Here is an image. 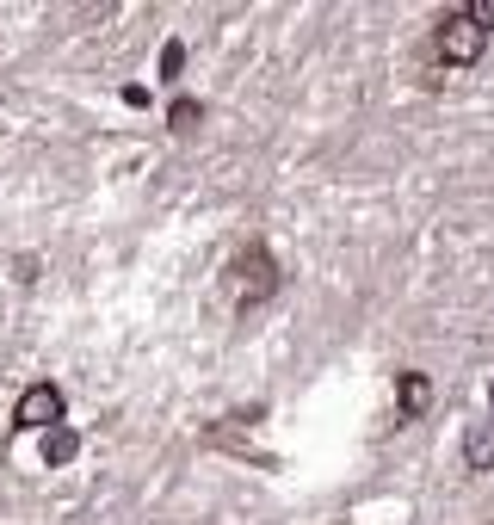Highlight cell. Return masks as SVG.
I'll use <instances>...</instances> for the list:
<instances>
[{
    "label": "cell",
    "mask_w": 494,
    "mask_h": 525,
    "mask_svg": "<svg viewBox=\"0 0 494 525\" xmlns=\"http://www.w3.org/2000/svg\"><path fill=\"white\" fill-rule=\"evenodd\" d=\"M433 408V377L427 371H396V427H414Z\"/></svg>",
    "instance_id": "obj_4"
},
{
    "label": "cell",
    "mask_w": 494,
    "mask_h": 525,
    "mask_svg": "<svg viewBox=\"0 0 494 525\" xmlns=\"http://www.w3.org/2000/svg\"><path fill=\"white\" fill-rule=\"evenodd\" d=\"M488 525H494V519H488Z\"/></svg>",
    "instance_id": "obj_12"
},
{
    "label": "cell",
    "mask_w": 494,
    "mask_h": 525,
    "mask_svg": "<svg viewBox=\"0 0 494 525\" xmlns=\"http://www.w3.org/2000/svg\"><path fill=\"white\" fill-rule=\"evenodd\" d=\"M488 408H494V383H488Z\"/></svg>",
    "instance_id": "obj_10"
},
{
    "label": "cell",
    "mask_w": 494,
    "mask_h": 525,
    "mask_svg": "<svg viewBox=\"0 0 494 525\" xmlns=\"http://www.w3.org/2000/svg\"><path fill=\"white\" fill-rule=\"evenodd\" d=\"M68 420V396H62V383H25V396L13 402V433H56Z\"/></svg>",
    "instance_id": "obj_3"
},
{
    "label": "cell",
    "mask_w": 494,
    "mask_h": 525,
    "mask_svg": "<svg viewBox=\"0 0 494 525\" xmlns=\"http://www.w3.org/2000/svg\"><path fill=\"white\" fill-rule=\"evenodd\" d=\"M75 451H81V433L56 427V433L44 439V464H50V470H62V464H75Z\"/></svg>",
    "instance_id": "obj_7"
},
{
    "label": "cell",
    "mask_w": 494,
    "mask_h": 525,
    "mask_svg": "<svg viewBox=\"0 0 494 525\" xmlns=\"http://www.w3.org/2000/svg\"><path fill=\"white\" fill-rule=\"evenodd\" d=\"M278 278H285V272H278V254L266 248L260 235H247L241 248L229 254V266H223V285L235 291V315H241V322H254V315L278 297Z\"/></svg>",
    "instance_id": "obj_1"
},
{
    "label": "cell",
    "mask_w": 494,
    "mask_h": 525,
    "mask_svg": "<svg viewBox=\"0 0 494 525\" xmlns=\"http://www.w3.org/2000/svg\"><path fill=\"white\" fill-rule=\"evenodd\" d=\"M167 124H173V136H198L204 130V99H167Z\"/></svg>",
    "instance_id": "obj_6"
},
{
    "label": "cell",
    "mask_w": 494,
    "mask_h": 525,
    "mask_svg": "<svg viewBox=\"0 0 494 525\" xmlns=\"http://www.w3.org/2000/svg\"><path fill=\"white\" fill-rule=\"evenodd\" d=\"M334 525H352V519H334Z\"/></svg>",
    "instance_id": "obj_11"
},
{
    "label": "cell",
    "mask_w": 494,
    "mask_h": 525,
    "mask_svg": "<svg viewBox=\"0 0 494 525\" xmlns=\"http://www.w3.org/2000/svg\"><path fill=\"white\" fill-rule=\"evenodd\" d=\"M155 68H161V87H180V75H186V44H180V38H167Z\"/></svg>",
    "instance_id": "obj_8"
},
{
    "label": "cell",
    "mask_w": 494,
    "mask_h": 525,
    "mask_svg": "<svg viewBox=\"0 0 494 525\" xmlns=\"http://www.w3.org/2000/svg\"><path fill=\"white\" fill-rule=\"evenodd\" d=\"M464 13H470L482 31H494V0H464Z\"/></svg>",
    "instance_id": "obj_9"
},
{
    "label": "cell",
    "mask_w": 494,
    "mask_h": 525,
    "mask_svg": "<svg viewBox=\"0 0 494 525\" xmlns=\"http://www.w3.org/2000/svg\"><path fill=\"white\" fill-rule=\"evenodd\" d=\"M482 50H488V31L464 7H445L433 25V68H470L482 62Z\"/></svg>",
    "instance_id": "obj_2"
},
{
    "label": "cell",
    "mask_w": 494,
    "mask_h": 525,
    "mask_svg": "<svg viewBox=\"0 0 494 525\" xmlns=\"http://www.w3.org/2000/svg\"><path fill=\"white\" fill-rule=\"evenodd\" d=\"M464 464L482 476V470H494V420H476V427L464 433Z\"/></svg>",
    "instance_id": "obj_5"
}]
</instances>
